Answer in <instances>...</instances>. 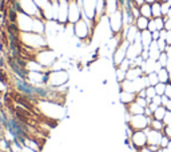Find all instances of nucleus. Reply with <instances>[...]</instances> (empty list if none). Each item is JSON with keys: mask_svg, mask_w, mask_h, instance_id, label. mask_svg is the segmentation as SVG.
Masks as SVG:
<instances>
[{"mask_svg": "<svg viewBox=\"0 0 171 152\" xmlns=\"http://www.w3.org/2000/svg\"><path fill=\"white\" fill-rule=\"evenodd\" d=\"M149 23H150V19L145 18V16H139L135 20V26L139 31H146L149 30Z\"/></svg>", "mask_w": 171, "mask_h": 152, "instance_id": "10", "label": "nucleus"}, {"mask_svg": "<svg viewBox=\"0 0 171 152\" xmlns=\"http://www.w3.org/2000/svg\"><path fill=\"white\" fill-rule=\"evenodd\" d=\"M141 41H142V45H143V49H149L150 44L153 43V34H151L149 30L142 31V34H141Z\"/></svg>", "mask_w": 171, "mask_h": 152, "instance_id": "8", "label": "nucleus"}, {"mask_svg": "<svg viewBox=\"0 0 171 152\" xmlns=\"http://www.w3.org/2000/svg\"><path fill=\"white\" fill-rule=\"evenodd\" d=\"M75 34L79 36L80 39H84L88 34V27L86 26V23L82 22V20L75 23Z\"/></svg>", "mask_w": 171, "mask_h": 152, "instance_id": "6", "label": "nucleus"}, {"mask_svg": "<svg viewBox=\"0 0 171 152\" xmlns=\"http://www.w3.org/2000/svg\"><path fill=\"white\" fill-rule=\"evenodd\" d=\"M147 78H149L150 86H153V87H155V86L159 83V78H158V74H156V72H151V74H149L147 75Z\"/></svg>", "mask_w": 171, "mask_h": 152, "instance_id": "16", "label": "nucleus"}, {"mask_svg": "<svg viewBox=\"0 0 171 152\" xmlns=\"http://www.w3.org/2000/svg\"><path fill=\"white\" fill-rule=\"evenodd\" d=\"M145 115H146V116H149V117H151L154 115V112L151 111L150 107H146V108H145Z\"/></svg>", "mask_w": 171, "mask_h": 152, "instance_id": "27", "label": "nucleus"}, {"mask_svg": "<svg viewBox=\"0 0 171 152\" xmlns=\"http://www.w3.org/2000/svg\"><path fill=\"white\" fill-rule=\"evenodd\" d=\"M163 152H170V151H168V148H163Z\"/></svg>", "mask_w": 171, "mask_h": 152, "instance_id": "33", "label": "nucleus"}, {"mask_svg": "<svg viewBox=\"0 0 171 152\" xmlns=\"http://www.w3.org/2000/svg\"><path fill=\"white\" fill-rule=\"evenodd\" d=\"M146 3H149V4H153V3H155L156 0H145Z\"/></svg>", "mask_w": 171, "mask_h": 152, "instance_id": "31", "label": "nucleus"}, {"mask_svg": "<svg viewBox=\"0 0 171 152\" xmlns=\"http://www.w3.org/2000/svg\"><path fill=\"white\" fill-rule=\"evenodd\" d=\"M136 103L139 105H142L143 108H146V107H149V100H147V97H141V96H136V100H135Z\"/></svg>", "mask_w": 171, "mask_h": 152, "instance_id": "19", "label": "nucleus"}, {"mask_svg": "<svg viewBox=\"0 0 171 152\" xmlns=\"http://www.w3.org/2000/svg\"><path fill=\"white\" fill-rule=\"evenodd\" d=\"M124 107H126V112L130 113V115H142V113H145V108L138 104L136 101H134V103L128 105H124Z\"/></svg>", "mask_w": 171, "mask_h": 152, "instance_id": "7", "label": "nucleus"}, {"mask_svg": "<svg viewBox=\"0 0 171 152\" xmlns=\"http://www.w3.org/2000/svg\"><path fill=\"white\" fill-rule=\"evenodd\" d=\"M166 86H167V84L159 82L158 84L155 86V91H156V95H159V96H163V95H164V92H166Z\"/></svg>", "mask_w": 171, "mask_h": 152, "instance_id": "17", "label": "nucleus"}, {"mask_svg": "<svg viewBox=\"0 0 171 152\" xmlns=\"http://www.w3.org/2000/svg\"><path fill=\"white\" fill-rule=\"evenodd\" d=\"M119 99H120V101L123 103V105H128V104H131V103H134V101L136 100V93H134V92L122 91V92H119Z\"/></svg>", "mask_w": 171, "mask_h": 152, "instance_id": "4", "label": "nucleus"}, {"mask_svg": "<svg viewBox=\"0 0 171 152\" xmlns=\"http://www.w3.org/2000/svg\"><path fill=\"white\" fill-rule=\"evenodd\" d=\"M156 74H158V78H159V82H160V83L168 84V83L171 82L170 72H168V70H167L166 67H163V68H160V71H158Z\"/></svg>", "mask_w": 171, "mask_h": 152, "instance_id": "9", "label": "nucleus"}, {"mask_svg": "<svg viewBox=\"0 0 171 152\" xmlns=\"http://www.w3.org/2000/svg\"><path fill=\"white\" fill-rule=\"evenodd\" d=\"M143 75H145V72L142 70V67H131V68L126 72V79L132 82V80H135V79L142 78Z\"/></svg>", "mask_w": 171, "mask_h": 152, "instance_id": "5", "label": "nucleus"}, {"mask_svg": "<svg viewBox=\"0 0 171 152\" xmlns=\"http://www.w3.org/2000/svg\"><path fill=\"white\" fill-rule=\"evenodd\" d=\"M166 112H167L166 107H164V105H159L158 108L154 111L153 117H154V119H158V120H163V117H164Z\"/></svg>", "mask_w": 171, "mask_h": 152, "instance_id": "13", "label": "nucleus"}, {"mask_svg": "<svg viewBox=\"0 0 171 152\" xmlns=\"http://www.w3.org/2000/svg\"><path fill=\"white\" fill-rule=\"evenodd\" d=\"M151 103H153V104H155L156 107H159V105H162V96H159V95L154 96L153 100H151Z\"/></svg>", "mask_w": 171, "mask_h": 152, "instance_id": "22", "label": "nucleus"}, {"mask_svg": "<svg viewBox=\"0 0 171 152\" xmlns=\"http://www.w3.org/2000/svg\"><path fill=\"white\" fill-rule=\"evenodd\" d=\"M147 147H149L150 151H153V152H156L159 148H160L158 144H147Z\"/></svg>", "mask_w": 171, "mask_h": 152, "instance_id": "25", "label": "nucleus"}, {"mask_svg": "<svg viewBox=\"0 0 171 152\" xmlns=\"http://www.w3.org/2000/svg\"><path fill=\"white\" fill-rule=\"evenodd\" d=\"M126 72L127 71H124V70H122V68H115V74H116V82L118 83H122V82H124L126 80Z\"/></svg>", "mask_w": 171, "mask_h": 152, "instance_id": "15", "label": "nucleus"}, {"mask_svg": "<svg viewBox=\"0 0 171 152\" xmlns=\"http://www.w3.org/2000/svg\"><path fill=\"white\" fill-rule=\"evenodd\" d=\"M158 61L160 63V65H162V67H166L167 61H168V56H167V53H166V52H162V53H160V56H159Z\"/></svg>", "mask_w": 171, "mask_h": 152, "instance_id": "20", "label": "nucleus"}, {"mask_svg": "<svg viewBox=\"0 0 171 152\" xmlns=\"http://www.w3.org/2000/svg\"><path fill=\"white\" fill-rule=\"evenodd\" d=\"M131 143L138 149L146 147L149 144V140H147V135L145 131H134V134L131 136Z\"/></svg>", "mask_w": 171, "mask_h": 152, "instance_id": "3", "label": "nucleus"}, {"mask_svg": "<svg viewBox=\"0 0 171 152\" xmlns=\"http://www.w3.org/2000/svg\"><path fill=\"white\" fill-rule=\"evenodd\" d=\"M136 96H141V97H146V88H143V89H141V91L136 93Z\"/></svg>", "mask_w": 171, "mask_h": 152, "instance_id": "28", "label": "nucleus"}, {"mask_svg": "<svg viewBox=\"0 0 171 152\" xmlns=\"http://www.w3.org/2000/svg\"><path fill=\"white\" fill-rule=\"evenodd\" d=\"M151 11H153V16L154 18H160L162 15V4H159L158 1H155L151 4Z\"/></svg>", "mask_w": 171, "mask_h": 152, "instance_id": "14", "label": "nucleus"}, {"mask_svg": "<svg viewBox=\"0 0 171 152\" xmlns=\"http://www.w3.org/2000/svg\"><path fill=\"white\" fill-rule=\"evenodd\" d=\"M68 71L67 70H50V76H48V84L47 87L56 89V88L64 87L70 80L68 78Z\"/></svg>", "mask_w": 171, "mask_h": 152, "instance_id": "1", "label": "nucleus"}, {"mask_svg": "<svg viewBox=\"0 0 171 152\" xmlns=\"http://www.w3.org/2000/svg\"><path fill=\"white\" fill-rule=\"evenodd\" d=\"M166 148H168V151H170L171 152V140H170V143H168V145H167V147Z\"/></svg>", "mask_w": 171, "mask_h": 152, "instance_id": "32", "label": "nucleus"}, {"mask_svg": "<svg viewBox=\"0 0 171 152\" xmlns=\"http://www.w3.org/2000/svg\"><path fill=\"white\" fill-rule=\"evenodd\" d=\"M154 96H156V91H155V87L150 86V87L146 88V97H147V99H151V100H153Z\"/></svg>", "mask_w": 171, "mask_h": 152, "instance_id": "18", "label": "nucleus"}, {"mask_svg": "<svg viewBox=\"0 0 171 152\" xmlns=\"http://www.w3.org/2000/svg\"><path fill=\"white\" fill-rule=\"evenodd\" d=\"M170 138H167L166 135H163L162 139H160V143H159V145H160V148H166L167 145H168V143H170Z\"/></svg>", "mask_w": 171, "mask_h": 152, "instance_id": "21", "label": "nucleus"}, {"mask_svg": "<svg viewBox=\"0 0 171 152\" xmlns=\"http://www.w3.org/2000/svg\"><path fill=\"white\" fill-rule=\"evenodd\" d=\"M164 95L168 96V97L171 99V83H168V84L166 86V92H164Z\"/></svg>", "mask_w": 171, "mask_h": 152, "instance_id": "26", "label": "nucleus"}, {"mask_svg": "<svg viewBox=\"0 0 171 152\" xmlns=\"http://www.w3.org/2000/svg\"><path fill=\"white\" fill-rule=\"evenodd\" d=\"M163 123L166 124V126H168L171 123V111H167L166 115H164V117H163Z\"/></svg>", "mask_w": 171, "mask_h": 152, "instance_id": "23", "label": "nucleus"}, {"mask_svg": "<svg viewBox=\"0 0 171 152\" xmlns=\"http://www.w3.org/2000/svg\"><path fill=\"white\" fill-rule=\"evenodd\" d=\"M151 117L146 116L145 113H142V115H131L130 119L126 122V124L131 127L134 131H143V130H146L147 127H150Z\"/></svg>", "mask_w": 171, "mask_h": 152, "instance_id": "2", "label": "nucleus"}, {"mask_svg": "<svg viewBox=\"0 0 171 152\" xmlns=\"http://www.w3.org/2000/svg\"><path fill=\"white\" fill-rule=\"evenodd\" d=\"M163 135H166L167 138H170V139H171V123L168 124V126L164 127V130H163Z\"/></svg>", "mask_w": 171, "mask_h": 152, "instance_id": "24", "label": "nucleus"}, {"mask_svg": "<svg viewBox=\"0 0 171 152\" xmlns=\"http://www.w3.org/2000/svg\"><path fill=\"white\" fill-rule=\"evenodd\" d=\"M139 11H141V16H145V18H147V19H151V16H153L151 4H149V3H145V4L139 8Z\"/></svg>", "mask_w": 171, "mask_h": 152, "instance_id": "12", "label": "nucleus"}, {"mask_svg": "<svg viewBox=\"0 0 171 152\" xmlns=\"http://www.w3.org/2000/svg\"><path fill=\"white\" fill-rule=\"evenodd\" d=\"M164 107H166V109H167V111H171V99L168 100V101H167L166 104H164Z\"/></svg>", "mask_w": 171, "mask_h": 152, "instance_id": "29", "label": "nucleus"}, {"mask_svg": "<svg viewBox=\"0 0 171 152\" xmlns=\"http://www.w3.org/2000/svg\"><path fill=\"white\" fill-rule=\"evenodd\" d=\"M139 152H153V151H150V149H149V147L146 145V147L141 148V149H139Z\"/></svg>", "mask_w": 171, "mask_h": 152, "instance_id": "30", "label": "nucleus"}, {"mask_svg": "<svg viewBox=\"0 0 171 152\" xmlns=\"http://www.w3.org/2000/svg\"><path fill=\"white\" fill-rule=\"evenodd\" d=\"M164 127H166V124L163 123V120H158V119H154V117H151V122H150V128L156 130V131H162V132H163Z\"/></svg>", "mask_w": 171, "mask_h": 152, "instance_id": "11", "label": "nucleus"}]
</instances>
